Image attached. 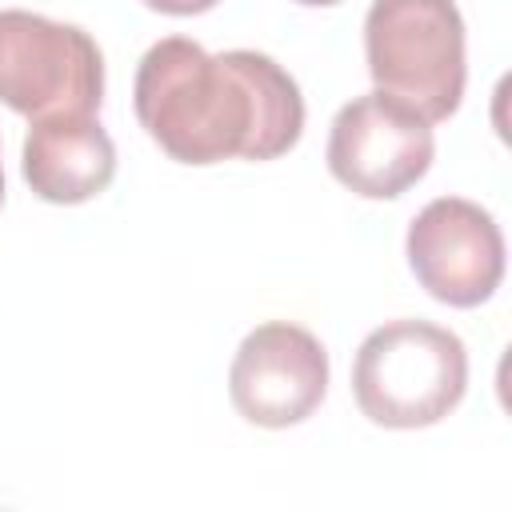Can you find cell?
<instances>
[{
    "instance_id": "cell-7",
    "label": "cell",
    "mask_w": 512,
    "mask_h": 512,
    "mask_svg": "<svg viewBox=\"0 0 512 512\" xmlns=\"http://www.w3.org/2000/svg\"><path fill=\"white\" fill-rule=\"evenodd\" d=\"M328 392L324 344L288 320L256 324L228 368V396L248 424L288 428L308 420Z\"/></svg>"
},
{
    "instance_id": "cell-2",
    "label": "cell",
    "mask_w": 512,
    "mask_h": 512,
    "mask_svg": "<svg viewBox=\"0 0 512 512\" xmlns=\"http://www.w3.org/2000/svg\"><path fill=\"white\" fill-rule=\"evenodd\" d=\"M468 388L464 340L428 320H388L352 360L356 408L380 428L440 424Z\"/></svg>"
},
{
    "instance_id": "cell-8",
    "label": "cell",
    "mask_w": 512,
    "mask_h": 512,
    "mask_svg": "<svg viewBox=\"0 0 512 512\" xmlns=\"http://www.w3.org/2000/svg\"><path fill=\"white\" fill-rule=\"evenodd\" d=\"M24 180L48 204H84L116 176V144L96 116H44L24 136Z\"/></svg>"
},
{
    "instance_id": "cell-3",
    "label": "cell",
    "mask_w": 512,
    "mask_h": 512,
    "mask_svg": "<svg viewBox=\"0 0 512 512\" xmlns=\"http://www.w3.org/2000/svg\"><path fill=\"white\" fill-rule=\"evenodd\" d=\"M364 56L376 88L412 104L428 124L460 108L468 64L456 0H372Z\"/></svg>"
},
{
    "instance_id": "cell-10",
    "label": "cell",
    "mask_w": 512,
    "mask_h": 512,
    "mask_svg": "<svg viewBox=\"0 0 512 512\" xmlns=\"http://www.w3.org/2000/svg\"><path fill=\"white\" fill-rule=\"evenodd\" d=\"M296 4H308V8H332V4H340V0H296Z\"/></svg>"
},
{
    "instance_id": "cell-11",
    "label": "cell",
    "mask_w": 512,
    "mask_h": 512,
    "mask_svg": "<svg viewBox=\"0 0 512 512\" xmlns=\"http://www.w3.org/2000/svg\"><path fill=\"white\" fill-rule=\"evenodd\" d=\"M0 204H4V168H0Z\"/></svg>"
},
{
    "instance_id": "cell-9",
    "label": "cell",
    "mask_w": 512,
    "mask_h": 512,
    "mask_svg": "<svg viewBox=\"0 0 512 512\" xmlns=\"http://www.w3.org/2000/svg\"><path fill=\"white\" fill-rule=\"evenodd\" d=\"M152 12H164V16H200L208 8H216L220 0H144Z\"/></svg>"
},
{
    "instance_id": "cell-4",
    "label": "cell",
    "mask_w": 512,
    "mask_h": 512,
    "mask_svg": "<svg viewBox=\"0 0 512 512\" xmlns=\"http://www.w3.org/2000/svg\"><path fill=\"white\" fill-rule=\"evenodd\" d=\"M0 100L28 116H96L104 100V56L96 40L40 12H0Z\"/></svg>"
},
{
    "instance_id": "cell-6",
    "label": "cell",
    "mask_w": 512,
    "mask_h": 512,
    "mask_svg": "<svg viewBox=\"0 0 512 512\" xmlns=\"http://www.w3.org/2000/svg\"><path fill=\"white\" fill-rule=\"evenodd\" d=\"M404 252L420 288L448 308H476L504 280L500 224L464 196L428 200L408 224Z\"/></svg>"
},
{
    "instance_id": "cell-5",
    "label": "cell",
    "mask_w": 512,
    "mask_h": 512,
    "mask_svg": "<svg viewBox=\"0 0 512 512\" xmlns=\"http://www.w3.org/2000/svg\"><path fill=\"white\" fill-rule=\"evenodd\" d=\"M328 172L364 200H392L408 192L436 156L432 124L388 92L348 100L328 128Z\"/></svg>"
},
{
    "instance_id": "cell-1",
    "label": "cell",
    "mask_w": 512,
    "mask_h": 512,
    "mask_svg": "<svg viewBox=\"0 0 512 512\" xmlns=\"http://www.w3.org/2000/svg\"><path fill=\"white\" fill-rule=\"evenodd\" d=\"M140 128L180 164L276 160L304 132L296 80L264 52H204L188 36L156 40L136 68Z\"/></svg>"
}]
</instances>
